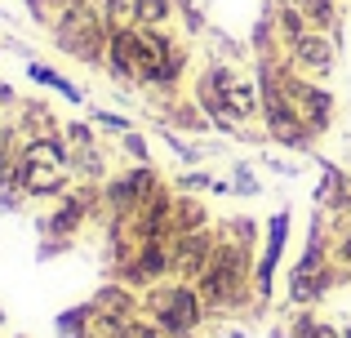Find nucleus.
I'll return each instance as SVG.
<instances>
[{
  "label": "nucleus",
  "instance_id": "1",
  "mask_svg": "<svg viewBox=\"0 0 351 338\" xmlns=\"http://www.w3.org/2000/svg\"><path fill=\"white\" fill-rule=\"evenodd\" d=\"M254 250H245L240 241L218 232V250L209 258L205 276L196 280L200 298H205L209 312H236V307L249 303V289H254Z\"/></svg>",
  "mask_w": 351,
  "mask_h": 338
},
{
  "label": "nucleus",
  "instance_id": "2",
  "mask_svg": "<svg viewBox=\"0 0 351 338\" xmlns=\"http://www.w3.org/2000/svg\"><path fill=\"white\" fill-rule=\"evenodd\" d=\"M143 316L160 325L165 338H191L205 325L209 307H205L196 285H187V280H160V285L143 289Z\"/></svg>",
  "mask_w": 351,
  "mask_h": 338
},
{
  "label": "nucleus",
  "instance_id": "3",
  "mask_svg": "<svg viewBox=\"0 0 351 338\" xmlns=\"http://www.w3.org/2000/svg\"><path fill=\"white\" fill-rule=\"evenodd\" d=\"M107 36H112V23L103 18V9H71L58 27H53V45L62 53H71L76 62H89V67H107Z\"/></svg>",
  "mask_w": 351,
  "mask_h": 338
},
{
  "label": "nucleus",
  "instance_id": "4",
  "mask_svg": "<svg viewBox=\"0 0 351 338\" xmlns=\"http://www.w3.org/2000/svg\"><path fill=\"white\" fill-rule=\"evenodd\" d=\"M280 85H285V98H289V112L298 116L311 134H325L329 121H334V94H329V89H320V80L298 76L293 67L285 71Z\"/></svg>",
  "mask_w": 351,
  "mask_h": 338
},
{
  "label": "nucleus",
  "instance_id": "5",
  "mask_svg": "<svg viewBox=\"0 0 351 338\" xmlns=\"http://www.w3.org/2000/svg\"><path fill=\"white\" fill-rule=\"evenodd\" d=\"M232 80H236V71L227 67V62H209V67L196 76V85H191V98H196V107L209 116V130L227 134V138H240V130H236L240 121H232V112H227V103H223V94H227Z\"/></svg>",
  "mask_w": 351,
  "mask_h": 338
},
{
  "label": "nucleus",
  "instance_id": "6",
  "mask_svg": "<svg viewBox=\"0 0 351 338\" xmlns=\"http://www.w3.org/2000/svg\"><path fill=\"white\" fill-rule=\"evenodd\" d=\"M289 209H276L263 227V258L254 263V298L258 303H271L276 298V271H280L285 245H289Z\"/></svg>",
  "mask_w": 351,
  "mask_h": 338
},
{
  "label": "nucleus",
  "instance_id": "7",
  "mask_svg": "<svg viewBox=\"0 0 351 338\" xmlns=\"http://www.w3.org/2000/svg\"><path fill=\"white\" fill-rule=\"evenodd\" d=\"M156 187H160V173H156L152 165H129L125 173H112V178L103 182L107 218H112V214H134Z\"/></svg>",
  "mask_w": 351,
  "mask_h": 338
},
{
  "label": "nucleus",
  "instance_id": "8",
  "mask_svg": "<svg viewBox=\"0 0 351 338\" xmlns=\"http://www.w3.org/2000/svg\"><path fill=\"white\" fill-rule=\"evenodd\" d=\"M169 245H173V280H187V285H196V280L205 276L214 250H218V227L182 232V236H173Z\"/></svg>",
  "mask_w": 351,
  "mask_h": 338
},
{
  "label": "nucleus",
  "instance_id": "9",
  "mask_svg": "<svg viewBox=\"0 0 351 338\" xmlns=\"http://www.w3.org/2000/svg\"><path fill=\"white\" fill-rule=\"evenodd\" d=\"M338 40L334 36H325V32H307V36H298V40L289 45V67L298 71V76H311V80H325L329 71H334V62H338Z\"/></svg>",
  "mask_w": 351,
  "mask_h": 338
},
{
  "label": "nucleus",
  "instance_id": "10",
  "mask_svg": "<svg viewBox=\"0 0 351 338\" xmlns=\"http://www.w3.org/2000/svg\"><path fill=\"white\" fill-rule=\"evenodd\" d=\"M14 169H18V178H23L27 196H36V200H49V196L58 200L62 191H71V178H76L71 165H36V160L23 156V152H18Z\"/></svg>",
  "mask_w": 351,
  "mask_h": 338
},
{
  "label": "nucleus",
  "instance_id": "11",
  "mask_svg": "<svg viewBox=\"0 0 351 338\" xmlns=\"http://www.w3.org/2000/svg\"><path fill=\"white\" fill-rule=\"evenodd\" d=\"M107 71L120 85H138V27L134 23H116L107 36Z\"/></svg>",
  "mask_w": 351,
  "mask_h": 338
},
{
  "label": "nucleus",
  "instance_id": "12",
  "mask_svg": "<svg viewBox=\"0 0 351 338\" xmlns=\"http://www.w3.org/2000/svg\"><path fill=\"white\" fill-rule=\"evenodd\" d=\"M94 307L107 312V316H125V321H134V316H143V294L129 289L125 280H107V285L94 294Z\"/></svg>",
  "mask_w": 351,
  "mask_h": 338
},
{
  "label": "nucleus",
  "instance_id": "13",
  "mask_svg": "<svg viewBox=\"0 0 351 338\" xmlns=\"http://www.w3.org/2000/svg\"><path fill=\"white\" fill-rule=\"evenodd\" d=\"M223 103H227V112H232V121H254V116H263V89H258V80L236 76L232 85H227Z\"/></svg>",
  "mask_w": 351,
  "mask_h": 338
},
{
  "label": "nucleus",
  "instance_id": "14",
  "mask_svg": "<svg viewBox=\"0 0 351 338\" xmlns=\"http://www.w3.org/2000/svg\"><path fill=\"white\" fill-rule=\"evenodd\" d=\"M271 338H338V330H334V325H325L311 307H298L285 325H276Z\"/></svg>",
  "mask_w": 351,
  "mask_h": 338
},
{
  "label": "nucleus",
  "instance_id": "15",
  "mask_svg": "<svg viewBox=\"0 0 351 338\" xmlns=\"http://www.w3.org/2000/svg\"><path fill=\"white\" fill-rule=\"evenodd\" d=\"M178 191V187H173ZM209 205L200 196H191V191H178V200H173V236L182 232H200V227H209Z\"/></svg>",
  "mask_w": 351,
  "mask_h": 338
},
{
  "label": "nucleus",
  "instance_id": "16",
  "mask_svg": "<svg viewBox=\"0 0 351 338\" xmlns=\"http://www.w3.org/2000/svg\"><path fill=\"white\" fill-rule=\"evenodd\" d=\"M27 80L32 85H45V89H53L58 98H67V103H85V89L80 85H71L62 71H53L49 62H27Z\"/></svg>",
  "mask_w": 351,
  "mask_h": 338
},
{
  "label": "nucleus",
  "instance_id": "17",
  "mask_svg": "<svg viewBox=\"0 0 351 338\" xmlns=\"http://www.w3.org/2000/svg\"><path fill=\"white\" fill-rule=\"evenodd\" d=\"M53 334L58 338H94V298L53 316Z\"/></svg>",
  "mask_w": 351,
  "mask_h": 338
},
{
  "label": "nucleus",
  "instance_id": "18",
  "mask_svg": "<svg viewBox=\"0 0 351 338\" xmlns=\"http://www.w3.org/2000/svg\"><path fill=\"white\" fill-rule=\"evenodd\" d=\"M343 178L347 173L334 165V160H320V182H316V191H311V200H316V209H325V214H334V205H338V191H343Z\"/></svg>",
  "mask_w": 351,
  "mask_h": 338
},
{
  "label": "nucleus",
  "instance_id": "19",
  "mask_svg": "<svg viewBox=\"0 0 351 338\" xmlns=\"http://www.w3.org/2000/svg\"><path fill=\"white\" fill-rule=\"evenodd\" d=\"M271 27H276V36H280L285 45H293L298 36H307V32H311V23L302 18L298 0H293V5H280V9H276V14H271Z\"/></svg>",
  "mask_w": 351,
  "mask_h": 338
},
{
  "label": "nucleus",
  "instance_id": "20",
  "mask_svg": "<svg viewBox=\"0 0 351 338\" xmlns=\"http://www.w3.org/2000/svg\"><path fill=\"white\" fill-rule=\"evenodd\" d=\"M165 121H169V125H178V130H191V134L209 130V116L196 107V98H191V103H178V98H173V103L165 107Z\"/></svg>",
  "mask_w": 351,
  "mask_h": 338
},
{
  "label": "nucleus",
  "instance_id": "21",
  "mask_svg": "<svg viewBox=\"0 0 351 338\" xmlns=\"http://www.w3.org/2000/svg\"><path fill=\"white\" fill-rule=\"evenodd\" d=\"M134 5V27H165L173 18V0H129Z\"/></svg>",
  "mask_w": 351,
  "mask_h": 338
},
{
  "label": "nucleus",
  "instance_id": "22",
  "mask_svg": "<svg viewBox=\"0 0 351 338\" xmlns=\"http://www.w3.org/2000/svg\"><path fill=\"white\" fill-rule=\"evenodd\" d=\"M80 5H85V0H27V9L36 14V23H45L49 32L71 14V9H80Z\"/></svg>",
  "mask_w": 351,
  "mask_h": 338
},
{
  "label": "nucleus",
  "instance_id": "23",
  "mask_svg": "<svg viewBox=\"0 0 351 338\" xmlns=\"http://www.w3.org/2000/svg\"><path fill=\"white\" fill-rule=\"evenodd\" d=\"M298 9L311 23V32H334L338 27V5L334 0H298Z\"/></svg>",
  "mask_w": 351,
  "mask_h": 338
},
{
  "label": "nucleus",
  "instance_id": "24",
  "mask_svg": "<svg viewBox=\"0 0 351 338\" xmlns=\"http://www.w3.org/2000/svg\"><path fill=\"white\" fill-rule=\"evenodd\" d=\"M89 121H94V130H98V134H116V138L134 130V121H129V116L107 112V107H94V112H89Z\"/></svg>",
  "mask_w": 351,
  "mask_h": 338
},
{
  "label": "nucleus",
  "instance_id": "25",
  "mask_svg": "<svg viewBox=\"0 0 351 338\" xmlns=\"http://www.w3.org/2000/svg\"><path fill=\"white\" fill-rule=\"evenodd\" d=\"M232 196H245V200L263 196V182L254 178V169H249L245 160H236V165H232Z\"/></svg>",
  "mask_w": 351,
  "mask_h": 338
},
{
  "label": "nucleus",
  "instance_id": "26",
  "mask_svg": "<svg viewBox=\"0 0 351 338\" xmlns=\"http://www.w3.org/2000/svg\"><path fill=\"white\" fill-rule=\"evenodd\" d=\"M218 232H223V236H232V241H240L245 250H254V245H258V236H263V227H258L254 218H232V223H223Z\"/></svg>",
  "mask_w": 351,
  "mask_h": 338
},
{
  "label": "nucleus",
  "instance_id": "27",
  "mask_svg": "<svg viewBox=\"0 0 351 338\" xmlns=\"http://www.w3.org/2000/svg\"><path fill=\"white\" fill-rule=\"evenodd\" d=\"M160 138L169 143V152L178 156V165H196V160H205V147H191V143H182L178 134L169 130V125H160Z\"/></svg>",
  "mask_w": 351,
  "mask_h": 338
},
{
  "label": "nucleus",
  "instance_id": "28",
  "mask_svg": "<svg viewBox=\"0 0 351 338\" xmlns=\"http://www.w3.org/2000/svg\"><path fill=\"white\" fill-rule=\"evenodd\" d=\"M214 173H209V169H182L178 173V178H173V187H178V191H214Z\"/></svg>",
  "mask_w": 351,
  "mask_h": 338
},
{
  "label": "nucleus",
  "instance_id": "29",
  "mask_svg": "<svg viewBox=\"0 0 351 338\" xmlns=\"http://www.w3.org/2000/svg\"><path fill=\"white\" fill-rule=\"evenodd\" d=\"M120 147H125V156H134V165H152V143H147L138 130L120 134Z\"/></svg>",
  "mask_w": 351,
  "mask_h": 338
},
{
  "label": "nucleus",
  "instance_id": "30",
  "mask_svg": "<svg viewBox=\"0 0 351 338\" xmlns=\"http://www.w3.org/2000/svg\"><path fill=\"white\" fill-rule=\"evenodd\" d=\"M125 316H107V312H98L94 307V338H120L125 334Z\"/></svg>",
  "mask_w": 351,
  "mask_h": 338
},
{
  "label": "nucleus",
  "instance_id": "31",
  "mask_svg": "<svg viewBox=\"0 0 351 338\" xmlns=\"http://www.w3.org/2000/svg\"><path fill=\"white\" fill-rule=\"evenodd\" d=\"M334 267H351V218H343V232H338V245H334Z\"/></svg>",
  "mask_w": 351,
  "mask_h": 338
},
{
  "label": "nucleus",
  "instance_id": "32",
  "mask_svg": "<svg viewBox=\"0 0 351 338\" xmlns=\"http://www.w3.org/2000/svg\"><path fill=\"white\" fill-rule=\"evenodd\" d=\"M120 338H165V334H160V325H156V321H147V316H134V321L125 325V334H120Z\"/></svg>",
  "mask_w": 351,
  "mask_h": 338
},
{
  "label": "nucleus",
  "instance_id": "33",
  "mask_svg": "<svg viewBox=\"0 0 351 338\" xmlns=\"http://www.w3.org/2000/svg\"><path fill=\"white\" fill-rule=\"evenodd\" d=\"M334 218H351V173L343 178V191H338V205H334Z\"/></svg>",
  "mask_w": 351,
  "mask_h": 338
},
{
  "label": "nucleus",
  "instance_id": "34",
  "mask_svg": "<svg viewBox=\"0 0 351 338\" xmlns=\"http://www.w3.org/2000/svg\"><path fill=\"white\" fill-rule=\"evenodd\" d=\"M0 103H5V107L18 103V98H14V85H5V80H0Z\"/></svg>",
  "mask_w": 351,
  "mask_h": 338
},
{
  "label": "nucleus",
  "instance_id": "35",
  "mask_svg": "<svg viewBox=\"0 0 351 338\" xmlns=\"http://www.w3.org/2000/svg\"><path fill=\"white\" fill-rule=\"evenodd\" d=\"M338 338H351V325H343V330H338Z\"/></svg>",
  "mask_w": 351,
  "mask_h": 338
},
{
  "label": "nucleus",
  "instance_id": "36",
  "mask_svg": "<svg viewBox=\"0 0 351 338\" xmlns=\"http://www.w3.org/2000/svg\"><path fill=\"white\" fill-rule=\"evenodd\" d=\"M18 338H27V334H18Z\"/></svg>",
  "mask_w": 351,
  "mask_h": 338
}]
</instances>
